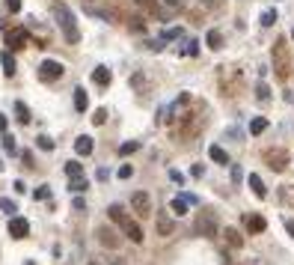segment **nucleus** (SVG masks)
<instances>
[{
  "label": "nucleus",
  "instance_id": "1",
  "mask_svg": "<svg viewBox=\"0 0 294 265\" xmlns=\"http://www.w3.org/2000/svg\"><path fill=\"white\" fill-rule=\"evenodd\" d=\"M51 12H54L57 27H60L63 36H65V42L75 45V42L81 39V30H78V18H75V12H71V9L63 3V0H54V3H51Z\"/></svg>",
  "mask_w": 294,
  "mask_h": 265
},
{
  "label": "nucleus",
  "instance_id": "2",
  "mask_svg": "<svg viewBox=\"0 0 294 265\" xmlns=\"http://www.w3.org/2000/svg\"><path fill=\"white\" fill-rule=\"evenodd\" d=\"M271 60H273V72H276V78L279 81H285L288 74H291V48H288V42L285 39H276L273 42V48H271Z\"/></svg>",
  "mask_w": 294,
  "mask_h": 265
},
{
  "label": "nucleus",
  "instance_id": "3",
  "mask_svg": "<svg viewBox=\"0 0 294 265\" xmlns=\"http://www.w3.org/2000/svg\"><path fill=\"white\" fill-rule=\"evenodd\" d=\"M196 233H199L202 239H217V233H220V223H217V215H214V212L202 209V212L196 215Z\"/></svg>",
  "mask_w": 294,
  "mask_h": 265
},
{
  "label": "nucleus",
  "instance_id": "4",
  "mask_svg": "<svg viewBox=\"0 0 294 265\" xmlns=\"http://www.w3.org/2000/svg\"><path fill=\"white\" fill-rule=\"evenodd\" d=\"M288 161H291V155L285 152V149H265V164L273 170V173H282L285 167H288Z\"/></svg>",
  "mask_w": 294,
  "mask_h": 265
},
{
  "label": "nucleus",
  "instance_id": "5",
  "mask_svg": "<svg viewBox=\"0 0 294 265\" xmlns=\"http://www.w3.org/2000/svg\"><path fill=\"white\" fill-rule=\"evenodd\" d=\"M131 209H134L140 217H149V215H152V194H149V191H134V194H131Z\"/></svg>",
  "mask_w": 294,
  "mask_h": 265
},
{
  "label": "nucleus",
  "instance_id": "6",
  "mask_svg": "<svg viewBox=\"0 0 294 265\" xmlns=\"http://www.w3.org/2000/svg\"><path fill=\"white\" fill-rule=\"evenodd\" d=\"M27 42H30V33H27L24 27H12V30H6V45H9V51H24Z\"/></svg>",
  "mask_w": 294,
  "mask_h": 265
},
{
  "label": "nucleus",
  "instance_id": "7",
  "mask_svg": "<svg viewBox=\"0 0 294 265\" xmlns=\"http://www.w3.org/2000/svg\"><path fill=\"white\" fill-rule=\"evenodd\" d=\"M95 239H98V244L107 247V250H116V247H119V236H116V230H110V226H98V230H95Z\"/></svg>",
  "mask_w": 294,
  "mask_h": 265
},
{
  "label": "nucleus",
  "instance_id": "8",
  "mask_svg": "<svg viewBox=\"0 0 294 265\" xmlns=\"http://www.w3.org/2000/svg\"><path fill=\"white\" fill-rule=\"evenodd\" d=\"M63 63H57V60H45L42 66H39V78L42 81H57V78H63Z\"/></svg>",
  "mask_w": 294,
  "mask_h": 265
},
{
  "label": "nucleus",
  "instance_id": "9",
  "mask_svg": "<svg viewBox=\"0 0 294 265\" xmlns=\"http://www.w3.org/2000/svg\"><path fill=\"white\" fill-rule=\"evenodd\" d=\"M122 233L134 241V244H143V226L137 223V220H131V217H125L122 220Z\"/></svg>",
  "mask_w": 294,
  "mask_h": 265
},
{
  "label": "nucleus",
  "instance_id": "10",
  "mask_svg": "<svg viewBox=\"0 0 294 265\" xmlns=\"http://www.w3.org/2000/svg\"><path fill=\"white\" fill-rule=\"evenodd\" d=\"M9 236H12V239H27V236H30V223H27L24 217H12V220H9Z\"/></svg>",
  "mask_w": 294,
  "mask_h": 265
},
{
  "label": "nucleus",
  "instance_id": "11",
  "mask_svg": "<svg viewBox=\"0 0 294 265\" xmlns=\"http://www.w3.org/2000/svg\"><path fill=\"white\" fill-rule=\"evenodd\" d=\"M155 226H158V236H164V239L175 233V220H172V217H169L167 212H161V215H158V220H155Z\"/></svg>",
  "mask_w": 294,
  "mask_h": 265
},
{
  "label": "nucleus",
  "instance_id": "12",
  "mask_svg": "<svg viewBox=\"0 0 294 265\" xmlns=\"http://www.w3.org/2000/svg\"><path fill=\"white\" fill-rule=\"evenodd\" d=\"M244 226H247L250 233H265V230H268V220H265L262 215H247V217H244Z\"/></svg>",
  "mask_w": 294,
  "mask_h": 265
},
{
  "label": "nucleus",
  "instance_id": "13",
  "mask_svg": "<svg viewBox=\"0 0 294 265\" xmlns=\"http://www.w3.org/2000/svg\"><path fill=\"white\" fill-rule=\"evenodd\" d=\"M223 236H226V244H229L232 250H241V247H244V236L235 230V226H226V230H223Z\"/></svg>",
  "mask_w": 294,
  "mask_h": 265
},
{
  "label": "nucleus",
  "instance_id": "14",
  "mask_svg": "<svg viewBox=\"0 0 294 265\" xmlns=\"http://www.w3.org/2000/svg\"><path fill=\"white\" fill-rule=\"evenodd\" d=\"M250 188H252V194L255 197H259V200H265L268 197V188H265V182H262V176H255V173H250Z\"/></svg>",
  "mask_w": 294,
  "mask_h": 265
},
{
  "label": "nucleus",
  "instance_id": "15",
  "mask_svg": "<svg viewBox=\"0 0 294 265\" xmlns=\"http://www.w3.org/2000/svg\"><path fill=\"white\" fill-rule=\"evenodd\" d=\"M92 81H95L98 87H107L110 81H113V74H110V69H107V66H98V69L92 72Z\"/></svg>",
  "mask_w": 294,
  "mask_h": 265
},
{
  "label": "nucleus",
  "instance_id": "16",
  "mask_svg": "<svg viewBox=\"0 0 294 265\" xmlns=\"http://www.w3.org/2000/svg\"><path fill=\"white\" fill-rule=\"evenodd\" d=\"M205 42H208V48H211V51H220V48H223V33H220V30H208Z\"/></svg>",
  "mask_w": 294,
  "mask_h": 265
},
{
  "label": "nucleus",
  "instance_id": "17",
  "mask_svg": "<svg viewBox=\"0 0 294 265\" xmlns=\"http://www.w3.org/2000/svg\"><path fill=\"white\" fill-rule=\"evenodd\" d=\"M188 206H190V203H188V197H175V200L169 203L172 215H178V217H185V215H188Z\"/></svg>",
  "mask_w": 294,
  "mask_h": 265
},
{
  "label": "nucleus",
  "instance_id": "18",
  "mask_svg": "<svg viewBox=\"0 0 294 265\" xmlns=\"http://www.w3.org/2000/svg\"><path fill=\"white\" fill-rule=\"evenodd\" d=\"M208 155H211V161H217V164H229V155H226L223 146H208Z\"/></svg>",
  "mask_w": 294,
  "mask_h": 265
},
{
  "label": "nucleus",
  "instance_id": "19",
  "mask_svg": "<svg viewBox=\"0 0 294 265\" xmlns=\"http://www.w3.org/2000/svg\"><path fill=\"white\" fill-rule=\"evenodd\" d=\"M86 107H89V98H86V90H84V87H78V90H75V110H78V113H84Z\"/></svg>",
  "mask_w": 294,
  "mask_h": 265
},
{
  "label": "nucleus",
  "instance_id": "20",
  "mask_svg": "<svg viewBox=\"0 0 294 265\" xmlns=\"http://www.w3.org/2000/svg\"><path fill=\"white\" fill-rule=\"evenodd\" d=\"M75 149H78V155H89V152H92V137L81 134V137L75 140Z\"/></svg>",
  "mask_w": 294,
  "mask_h": 265
},
{
  "label": "nucleus",
  "instance_id": "21",
  "mask_svg": "<svg viewBox=\"0 0 294 265\" xmlns=\"http://www.w3.org/2000/svg\"><path fill=\"white\" fill-rule=\"evenodd\" d=\"M0 63H3V74H15V57H12V51H3L0 54Z\"/></svg>",
  "mask_w": 294,
  "mask_h": 265
},
{
  "label": "nucleus",
  "instance_id": "22",
  "mask_svg": "<svg viewBox=\"0 0 294 265\" xmlns=\"http://www.w3.org/2000/svg\"><path fill=\"white\" fill-rule=\"evenodd\" d=\"M107 215H110V220H113V223H119V226H122V220L128 217V215H125V209H122L119 203H113V206H110V209H107Z\"/></svg>",
  "mask_w": 294,
  "mask_h": 265
},
{
  "label": "nucleus",
  "instance_id": "23",
  "mask_svg": "<svg viewBox=\"0 0 294 265\" xmlns=\"http://www.w3.org/2000/svg\"><path fill=\"white\" fill-rule=\"evenodd\" d=\"M265 131H268V120H265V117H255V120L250 122V134L259 137V134H265Z\"/></svg>",
  "mask_w": 294,
  "mask_h": 265
},
{
  "label": "nucleus",
  "instance_id": "24",
  "mask_svg": "<svg viewBox=\"0 0 294 265\" xmlns=\"http://www.w3.org/2000/svg\"><path fill=\"white\" fill-rule=\"evenodd\" d=\"M86 188H89L86 176H75V179H71V185H68V191H75V194H84Z\"/></svg>",
  "mask_w": 294,
  "mask_h": 265
},
{
  "label": "nucleus",
  "instance_id": "25",
  "mask_svg": "<svg viewBox=\"0 0 294 265\" xmlns=\"http://www.w3.org/2000/svg\"><path fill=\"white\" fill-rule=\"evenodd\" d=\"M65 176H68V179L84 176V164H81V161H68V164H65Z\"/></svg>",
  "mask_w": 294,
  "mask_h": 265
},
{
  "label": "nucleus",
  "instance_id": "26",
  "mask_svg": "<svg viewBox=\"0 0 294 265\" xmlns=\"http://www.w3.org/2000/svg\"><path fill=\"white\" fill-rule=\"evenodd\" d=\"M15 113H18V122H21V125H27V122H30V110H27L21 101H15Z\"/></svg>",
  "mask_w": 294,
  "mask_h": 265
},
{
  "label": "nucleus",
  "instance_id": "27",
  "mask_svg": "<svg viewBox=\"0 0 294 265\" xmlns=\"http://www.w3.org/2000/svg\"><path fill=\"white\" fill-rule=\"evenodd\" d=\"M181 36H185V30H181V27H172V30H164L161 39H164V42H169V39H181Z\"/></svg>",
  "mask_w": 294,
  "mask_h": 265
},
{
  "label": "nucleus",
  "instance_id": "28",
  "mask_svg": "<svg viewBox=\"0 0 294 265\" xmlns=\"http://www.w3.org/2000/svg\"><path fill=\"white\" fill-rule=\"evenodd\" d=\"M137 149H140V143L137 140H128V143L119 146V155H131V152H137Z\"/></svg>",
  "mask_w": 294,
  "mask_h": 265
},
{
  "label": "nucleus",
  "instance_id": "29",
  "mask_svg": "<svg viewBox=\"0 0 294 265\" xmlns=\"http://www.w3.org/2000/svg\"><path fill=\"white\" fill-rule=\"evenodd\" d=\"M273 24H276V9L262 12V27H273Z\"/></svg>",
  "mask_w": 294,
  "mask_h": 265
},
{
  "label": "nucleus",
  "instance_id": "30",
  "mask_svg": "<svg viewBox=\"0 0 294 265\" xmlns=\"http://www.w3.org/2000/svg\"><path fill=\"white\" fill-rule=\"evenodd\" d=\"M255 98H259V101H268V98H271V90H268V84H259V87H255Z\"/></svg>",
  "mask_w": 294,
  "mask_h": 265
},
{
  "label": "nucleus",
  "instance_id": "31",
  "mask_svg": "<svg viewBox=\"0 0 294 265\" xmlns=\"http://www.w3.org/2000/svg\"><path fill=\"white\" fill-rule=\"evenodd\" d=\"M3 149H6L9 155H15V149H18V146H15V137H12V134H3Z\"/></svg>",
  "mask_w": 294,
  "mask_h": 265
},
{
  "label": "nucleus",
  "instance_id": "32",
  "mask_svg": "<svg viewBox=\"0 0 294 265\" xmlns=\"http://www.w3.org/2000/svg\"><path fill=\"white\" fill-rule=\"evenodd\" d=\"M36 146H39V149H48V152H51V149H54V140L42 134V137H36Z\"/></svg>",
  "mask_w": 294,
  "mask_h": 265
},
{
  "label": "nucleus",
  "instance_id": "33",
  "mask_svg": "<svg viewBox=\"0 0 294 265\" xmlns=\"http://www.w3.org/2000/svg\"><path fill=\"white\" fill-rule=\"evenodd\" d=\"M92 122H95V125H104V122H107V110H104V107H98V110H95Z\"/></svg>",
  "mask_w": 294,
  "mask_h": 265
},
{
  "label": "nucleus",
  "instance_id": "34",
  "mask_svg": "<svg viewBox=\"0 0 294 265\" xmlns=\"http://www.w3.org/2000/svg\"><path fill=\"white\" fill-rule=\"evenodd\" d=\"M33 197H36V200H48V197H51V191H48V185H42V188H36V191H33Z\"/></svg>",
  "mask_w": 294,
  "mask_h": 265
},
{
  "label": "nucleus",
  "instance_id": "35",
  "mask_svg": "<svg viewBox=\"0 0 294 265\" xmlns=\"http://www.w3.org/2000/svg\"><path fill=\"white\" fill-rule=\"evenodd\" d=\"M131 176H134V167L131 164H122L119 167V179H131Z\"/></svg>",
  "mask_w": 294,
  "mask_h": 265
},
{
  "label": "nucleus",
  "instance_id": "36",
  "mask_svg": "<svg viewBox=\"0 0 294 265\" xmlns=\"http://www.w3.org/2000/svg\"><path fill=\"white\" fill-rule=\"evenodd\" d=\"M6 9L9 12H21V0H6Z\"/></svg>",
  "mask_w": 294,
  "mask_h": 265
},
{
  "label": "nucleus",
  "instance_id": "37",
  "mask_svg": "<svg viewBox=\"0 0 294 265\" xmlns=\"http://www.w3.org/2000/svg\"><path fill=\"white\" fill-rule=\"evenodd\" d=\"M196 45H199V42H193V39H190V42H188V48H181V51H185V54H190V57H193V54H196V51H199V48H196Z\"/></svg>",
  "mask_w": 294,
  "mask_h": 265
},
{
  "label": "nucleus",
  "instance_id": "38",
  "mask_svg": "<svg viewBox=\"0 0 294 265\" xmlns=\"http://www.w3.org/2000/svg\"><path fill=\"white\" fill-rule=\"evenodd\" d=\"M0 209H3V212H15V203L12 200H0Z\"/></svg>",
  "mask_w": 294,
  "mask_h": 265
},
{
  "label": "nucleus",
  "instance_id": "39",
  "mask_svg": "<svg viewBox=\"0 0 294 265\" xmlns=\"http://www.w3.org/2000/svg\"><path fill=\"white\" fill-rule=\"evenodd\" d=\"M169 179H172V182H178V185H181V182H185V176H181L178 170H169Z\"/></svg>",
  "mask_w": 294,
  "mask_h": 265
},
{
  "label": "nucleus",
  "instance_id": "40",
  "mask_svg": "<svg viewBox=\"0 0 294 265\" xmlns=\"http://www.w3.org/2000/svg\"><path fill=\"white\" fill-rule=\"evenodd\" d=\"M285 230H288V236L294 239V220H291V217H285Z\"/></svg>",
  "mask_w": 294,
  "mask_h": 265
},
{
  "label": "nucleus",
  "instance_id": "41",
  "mask_svg": "<svg viewBox=\"0 0 294 265\" xmlns=\"http://www.w3.org/2000/svg\"><path fill=\"white\" fill-rule=\"evenodd\" d=\"M232 182H241V167H232Z\"/></svg>",
  "mask_w": 294,
  "mask_h": 265
},
{
  "label": "nucleus",
  "instance_id": "42",
  "mask_svg": "<svg viewBox=\"0 0 294 265\" xmlns=\"http://www.w3.org/2000/svg\"><path fill=\"white\" fill-rule=\"evenodd\" d=\"M232 265H259V259H244V262H232Z\"/></svg>",
  "mask_w": 294,
  "mask_h": 265
},
{
  "label": "nucleus",
  "instance_id": "43",
  "mask_svg": "<svg viewBox=\"0 0 294 265\" xmlns=\"http://www.w3.org/2000/svg\"><path fill=\"white\" fill-rule=\"evenodd\" d=\"M6 125H9V122H6V117L0 113V131H6Z\"/></svg>",
  "mask_w": 294,
  "mask_h": 265
},
{
  "label": "nucleus",
  "instance_id": "44",
  "mask_svg": "<svg viewBox=\"0 0 294 265\" xmlns=\"http://www.w3.org/2000/svg\"><path fill=\"white\" fill-rule=\"evenodd\" d=\"M110 265H125V262L122 259H110Z\"/></svg>",
  "mask_w": 294,
  "mask_h": 265
},
{
  "label": "nucleus",
  "instance_id": "45",
  "mask_svg": "<svg viewBox=\"0 0 294 265\" xmlns=\"http://www.w3.org/2000/svg\"><path fill=\"white\" fill-rule=\"evenodd\" d=\"M164 3H169V6H178V0H164Z\"/></svg>",
  "mask_w": 294,
  "mask_h": 265
},
{
  "label": "nucleus",
  "instance_id": "46",
  "mask_svg": "<svg viewBox=\"0 0 294 265\" xmlns=\"http://www.w3.org/2000/svg\"><path fill=\"white\" fill-rule=\"evenodd\" d=\"M24 265H33V262H24Z\"/></svg>",
  "mask_w": 294,
  "mask_h": 265
},
{
  "label": "nucleus",
  "instance_id": "47",
  "mask_svg": "<svg viewBox=\"0 0 294 265\" xmlns=\"http://www.w3.org/2000/svg\"><path fill=\"white\" fill-rule=\"evenodd\" d=\"M137 3H143V0H137Z\"/></svg>",
  "mask_w": 294,
  "mask_h": 265
},
{
  "label": "nucleus",
  "instance_id": "48",
  "mask_svg": "<svg viewBox=\"0 0 294 265\" xmlns=\"http://www.w3.org/2000/svg\"><path fill=\"white\" fill-rule=\"evenodd\" d=\"M0 167H3V164H0Z\"/></svg>",
  "mask_w": 294,
  "mask_h": 265
}]
</instances>
